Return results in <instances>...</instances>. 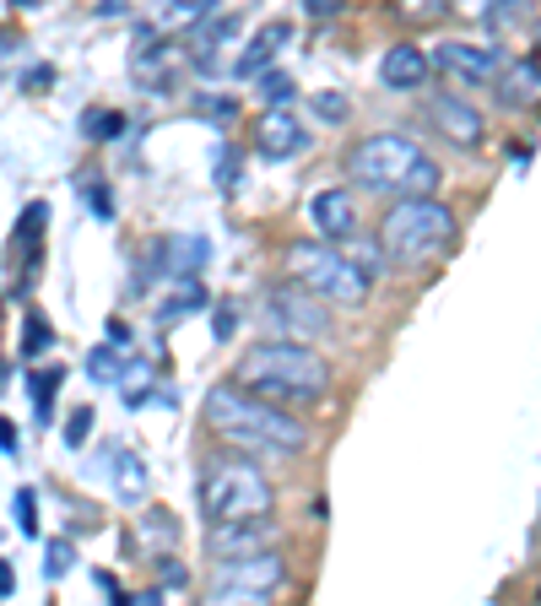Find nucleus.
Here are the masks:
<instances>
[{"label": "nucleus", "instance_id": "1", "mask_svg": "<svg viewBox=\"0 0 541 606\" xmlns=\"http://www.w3.org/2000/svg\"><path fill=\"white\" fill-rule=\"evenodd\" d=\"M201 411H206V428L222 444H233V450H244L255 461H292V455L309 450V428L281 401H266V396L244 390L239 379L211 385Z\"/></svg>", "mask_w": 541, "mask_h": 606}, {"label": "nucleus", "instance_id": "2", "mask_svg": "<svg viewBox=\"0 0 541 606\" xmlns=\"http://www.w3.org/2000/svg\"><path fill=\"white\" fill-rule=\"evenodd\" d=\"M233 379L266 401H281V406H309L320 401L331 390V368L325 357L309 346V341H255L250 352H239V368Z\"/></svg>", "mask_w": 541, "mask_h": 606}, {"label": "nucleus", "instance_id": "3", "mask_svg": "<svg viewBox=\"0 0 541 606\" xmlns=\"http://www.w3.org/2000/svg\"><path fill=\"white\" fill-rule=\"evenodd\" d=\"M346 179L368 196H439L444 168L401 131H379L346 152Z\"/></svg>", "mask_w": 541, "mask_h": 606}, {"label": "nucleus", "instance_id": "4", "mask_svg": "<svg viewBox=\"0 0 541 606\" xmlns=\"http://www.w3.org/2000/svg\"><path fill=\"white\" fill-rule=\"evenodd\" d=\"M455 211L439 196H396V206L379 222V255L396 271L433 266L455 250Z\"/></svg>", "mask_w": 541, "mask_h": 606}, {"label": "nucleus", "instance_id": "5", "mask_svg": "<svg viewBox=\"0 0 541 606\" xmlns=\"http://www.w3.org/2000/svg\"><path fill=\"white\" fill-rule=\"evenodd\" d=\"M196 498H201L206 526L211 520H261L276 509V487L255 466V455L233 450V455H211L196 476Z\"/></svg>", "mask_w": 541, "mask_h": 606}, {"label": "nucleus", "instance_id": "6", "mask_svg": "<svg viewBox=\"0 0 541 606\" xmlns=\"http://www.w3.org/2000/svg\"><path fill=\"white\" fill-rule=\"evenodd\" d=\"M281 271H287V282L309 287L314 298H325V304H336V309H363V304H368V287H374V271H363L352 255H341L336 244H325V239H298V244H287Z\"/></svg>", "mask_w": 541, "mask_h": 606}, {"label": "nucleus", "instance_id": "7", "mask_svg": "<svg viewBox=\"0 0 541 606\" xmlns=\"http://www.w3.org/2000/svg\"><path fill=\"white\" fill-rule=\"evenodd\" d=\"M287 580V563L276 547H261V552H244V558H222L217 574H211V602L228 606V602H244V606H261L281 591Z\"/></svg>", "mask_w": 541, "mask_h": 606}, {"label": "nucleus", "instance_id": "8", "mask_svg": "<svg viewBox=\"0 0 541 606\" xmlns=\"http://www.w3.org/2000/svg\"><path fill=\"white\" fill-rule=\"evenodd\" d=\"M261 315H266V326L281 341H320L325 331H331V304H325V298H314V293H309V287H298V282L276 287Z\"/></svg>", "mask_w": 541, "mask_h": 606}, {"label": "nucleus", "instance_id": "9", "mask_svg": "<svg viewBox=\"0 0 541 606\" xmlns=\"http://www.w3.org/2000/svg\"><path fill=\"white\" fill-rule=\"evenodd\" d=\"M422 120L433 125V131L444 135L450 146H461V152H476L482 141H487V125H482V109L466 103V92H433L428 103H422Z\"/></svg>", "mask_w": 541, "mask_h": 606}, {"label": "nucleus", "instance_id": "10", "mask_svg": "<svg viewBox=\"0 0 541 606\" xmlns=\"http://www.w3.org/2000/svg\"><path fill=\"white\" fill-rule=\"evenodd\" d=\"M433 70L455 87V92H482L498 81V55L482 49V44H461V38H444L433 49Z\"/></svg>", "mask_w": 541, "mask_h": 606}, {"label": "nucleus", "instance_id": "11", "mask_svg": "<svg viewBox=\"0 0 541 606\" xmlns=\"http://www.w3.org/2000/svg\"><path fill=\"white\" fill-rule=\"evenodd\" d=\"M261 547H276V520L261 515V520H211L206 526V552L222 563V558H244V552H261Z\"/></svg>", "mask_w": 541, "mask_h": 606}, {"label": "nucleus", "instance_id": "12", "mask_svg": "<svg viewBox=\"0 0 541 606\" xmlns=\"http://www.w3.org/2000/svg\"><path fill=\"white\" fill-rule=\"evenodd\" d=\"M309 222H314V233L325 239V244H346L352 233H357V196L352 190H314L309 196Z\"/></svg>", "mask_w": 541, "mask_h": 606}, {"label": "nucleus", "instance_id": "13", "mask_svg": "<svg viewBox=\"0 0 541 606\" xmlns=\"http://www.w3.org/2000/svg\"><path fill=\"white\" fill-rule=\"evenodd\" d=\"M131 70H135V87H168L174 81V70H179V49L168 44V33H157V27H146L141 38H135V49H131Z\"/></svg>", "mask_w": 541, "mask_h": 606}, {"label": "nucleus", "instance_id": "14", "mask_svg": "<svg viewBox=\"0 0 541 606\" xmlns=\"http://www.w3.org/2000/svg\"><path fill=\"white\" fill-rule=\"evenodd\" d=\"M379 81H385L390 92H417V87L433 81V55L417 49V44H390L385 60H379Z\"/></svg>", "mask_w": 541, "mask_h": 606}, {"label": "nucleus", "instance_id": "15", "mask_svg": "<svg viewBox=\"0 0 541 606\" xmlns=\"http://www.w3.org/2000/svg\"><path fill=\"white\" fill-rule=\"evenodd\" d=\"M493 92H498V103H504V109L531 114V109H541V66H537V60H509V66H498Z\"/></svg>", "mask_w": 541, "mask_h": 606}, {"label": "nucleus", "instance_id": "16", "mask_svg": "<svg viewBox=\"0 0 541 606\" xmlns=\"http://www.w3.org/2000/svg\"><path fill=\"white\" fill-rule=\"evenodd\" d=\"M255 146H261V157H292L309 146V131L287 114V103L281 109L270 103V114H261V125H255Z\"/></svg>", "mask_w": 541, "mask_h": 606}, {"label": "nucleus", "instance_id": "17", "mask_svg": "<svg viewBox=\"0 0 541 606\" xmlns=\"http://www.w3.org/2000/svg\"><path fill=\"white\" fill-rule=\"evenodd\" d=\"M287 38H292V27H287V22H266V27H261V33L250 38V49L239 55V66H233V76H239V81H250V76H261V70H270V60L281 55V44H287Z\"/></svg>", "mask_w": 541, "mask_h": 606}, {"label": "nucleus", "instance_id": "18", "mask_svg": "<svg viewBox=\"0 0 541 606\" xmlns=\"http://www.w3.org/2000/svg\"><path fill=\"white\" fill-rule=\"evenodd\" d=\"M114 472H109V487H114V498H125V504H141L146 498V487H152V476H146V466H141V455H131V450H109L103 455Z\"/></svg>", "mask_w": 541, "mask_h": 606}, {"label": "nucleus", "instance_id": "19", "mask_svg": "<svg viewBox=\"0 0 541 606\" xmlns=\"http://www.w3.org/2000/svg\"><path fill=\"white\" fill-rule=\"evenodd\" d=\"M211 11H217V0H168V5L152 16V27L168 33V38H174V33H196Z\"/></svg>", "mask_w": 541, "mask_h": 606}, {"label": "nucleus", "instance_id": "20", "mask_svg": "<svg viewBox=\"0 0 541 606\" xmlns=\"http://www.w3.org/2000/svg\"><path fill=\"white\" fill-rule=\"evenodd\" d=\"M450 5H455V0H396V16L411 22V27H428V22L450 16Z\"/></svg>", "mask_w": 541, "mask_h": 606}, {"label": "nucleus", "instance_id": "21", "mask_svg": "<svg viewBox=\"0 0 541 606\" xmlns=\"http://www.w3.org/2000/svg\"><path fill=\"white\" fill-rule=\"evenodd\" d=\"M168 250H174V255H168V271H201V266H206V250H211V244L185 233V239H168Z\"/></svg>", "mask_w": 541, "mask_h": 606}, {"label": "nucleus", "instance_id": "22", "mask_svg": "<svg viewBox=\"0 0 541 606\" xmlns=\"http://www.w3.org/2000/svg\"><path fill=\"white\" fill-rule=\"evenodd\" d=\"M11 515H16V531L22 537H38V498H33V487H22L11 498Z\"/></svg>", "mask_w": 541, "mask_h": 606}, {"label": "nucleus", "instance_id": "23", "mask_svg": "<svg viewBox=\"0 0 541 606\" xmlns=\"http://www.w3.org/2000/svg\"><path fill=\"white\" fill-rule=\"evenodd\" d=\"M261 98H266V103H292L298 87H292L287 70H261Z\"/></svg>", "mask_w": 541, "mask_h": 606}, {"label": "nucleus", "instance_id": "24", "mask_svg": "<svg viewBox=\"0 0 541 606\" xmlns=\"http://www.w3.org/2000/svg\"><path fill=\"white\" fill-rule=\"evenodd\" d=\"M87 374H92L98 385H109V379H120V352H114V346H98V352L87 357Z\"/></svg>", "mask_w": 541, "mask_h": 606}, {"label": "nucleus", "instance_id": "25", "mask_svg": "<svg viewBox=\"0 0 541 606\" xmlns=\"http://www.w3.org/2000/svg\"><path fill=\"white\" fill-rule=\"evenodd\" d=\"M141 537L152 541H174L179 537V526H174V515H168V509H152V515H141Z\"/></svg>", "mask_w": 541, "mask_h": 606}, {"label": "nucleus", "instance_id": "26", "mask_svg": "<svg viewBox=\"0 0 541 606\" xmlns=\"http://www.w3.org/2000/svg\"><path fill=\"white\" fill-rule=\"evenodd\" d=\"M309 109H314L320 120H331V125H336V120H346V114H352V103H346L341 92H314V98H309Z\"/></svg>", "mask_w": 541, "mask_h": 606}, {"label": "nucleus", "instance_id": "27", "mask_svg": "<svg viewBox=\"0 0 541 606\" xmlns=\"http://www.w3.org/2000/svg\"><path fill=\"white\" fill-rule=\"evenodd\" d=\"M70 563H76V547H70V541H49V552H44V574H49V580H60Z\"/></svg>", "mask_w": 541, "mask_h": 606}, {"label": "nucleus", "instance_id": "28", "mask_svg": "<svg viewBox=\"0 0 541 606\" xmlns=\"http://www.w3.org/2000/svg\"><path fill=\"white\" fill-rule=\"evenodd\" d=\"M60 379H66V368H44V374H33V401H38V411H49V396H55Z\"/></svg>", "mask_w": 541, "mask_h": 606}, {"label": "nucleus", "instance_id": "29", "mask_svg": "<svg viewBox=\"0 0 541 606\" xmlns=\"http://www.w3.org/2000/svg\"><path fill=\"white\" fill-rule=\"evenodd\" d=\"M87 428H92V406H76V411H70V422H66V444H70V450H81V444H87Z\"/></svg>", "mask_w": 541, "mask_h": 606}, {"label": "nucleus", "instance_id": "30", "mask_svg": "<svg viewBox=\"0 0 541 606\" xmlns=\"http://www.w3.org/2000/svg\"><path fill=\"white\" fill-rule=\"evenodd\" d=\"M22 352H27V357H38V352H49V326H44L38 315L27 320V341H22Z\"/></svg>", "mask_w": 541, "mask_h": 606}, {"label": "nucleus", "instance_id": "31", "mask_svg": "<svg viewBox=\"0 0 541 606\" xmlns=\"http://www.w3.org/2000/svg\"><path fill=\"white\" fill-rule=\"evenodd\" d=\"M120 125H125L120 114H87V135H98V141L103 135H120Z\"/></svg>", "mask_w": 541, "mask_h": 606}, {"label": "nucleus", "instance_id": "32", "mask_svg": "<svg viewBox=\"0 0 541 606\" xmlns=\"http://www.w3.org/2000/svg\"><path fill=\"white\" fill-rule=\"evenodd\" d=\"M87 201H92V217H103V222L114 217V196H109L103 185H87Z\"/></svg>", "mask_w": 541, "mask_h": 606}, {"label": "nucleus", "instance_id": "33", "mask_svg": "<svg viewBox=\"0 0 541 606\" xmlns=\"http://www.w3.org/2000/svg\"><path fill=\"white\" fill-rule=\"evenodd\" d=\"M196 109L211 114V120H228V114H233V103H228V98H196Z\"/></svg>", "mask_w": 541, "mask_h": 606}, {"label": "nucleus", "instance_id": "34", "mask_svg": "<svg viewBox=\"0 0 541 606\" xmlns=\"http://www.w3.org/2000/svg\"><path fill=\"white\" fill-rule=\"evenodd\" d=\"M98 591H103V596H125V591H120V580H114L109 569H98Z\"/></svg>", "mask_w": 541, "mask_h": 606}, {"label": "nucleus", "instance_id": "35", "mask_svg": "<svg viewBox=\"0 0 541 606\" xmlns=\"http://www.w3.org/2000/svg\"><path fill=\"white\" fill-rule=\"evenodd\" d=\"M303 5H309L314 16H331V11H336V0H303Z\"/></svg>", "mask_w": 541, "mask_h": 606}, {"label": "nucleus", "instance_id": "36", "mask_svg": "<svg viewBox=\"0 0 541 606\" xmlns=\"http://www.w3.org/2000/svg\"><path fill=\"white\" fill-rule=\"evenodd\" d=\"M11 444H16V433H11V422L0 417V450H11Z\"/></svg>", "mask_w": 541, "mask_h": 606}, {"label": "nucleus", "instance_id": "37", "mask_svg": "<svg viewBox=\"0 0 541 606\" xmlns=\"http://www.w3.org/2000/svg\"><path fill=\"white\" fill-rule=\"evenodd\" d=\"M11 585H16L11 580V563H0V596H11Z\"/></svg>", "mask_w": 541, "mask_h": 606}, {"label": "nucleus", "instance_id": "38", "mask_svg": "<svg viewBox=\"0 0 541 606\" xmlns=\"http://www.w3.org/2000/svg\"><path fill=\"white\" fill-rule=\"evenodd\" d=\"M531 60H537V66H541V27H537V55H531Z\"/></svg>", "mask_w": 541, "mask_h": 606}]
</instances>
